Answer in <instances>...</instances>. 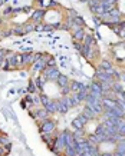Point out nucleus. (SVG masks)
I'll return each instance as SVG.
<instances>
[{"label":"nucleus","mask_w":125,"mask_h":156,"mask_svg":"<svg viewBox=\"0 0 125 156\" xmlns=\"http://www.w3.org/2000/svg\"><path fill=\"white\" fill-rule=\"evenodd\" d=\"M69 92H71V87L65 86V87H63V90H62V95H63V96H66V95H68Z\"/></svg>","instance_id":"nucleus-24"},{"label":"nucleus","mask_w":125,"mask_h":156,"mask_svg":"<svg viewBox=\"0 0 125 156\" xmlns=\"http://www.w3.org/2000/svg\"><path fill=\"white\" fill-rule=\"evenodd\" d=\"M29 92H30V93H35V92H36V85H35L33 80L29 83Z\"/></svg>","instance_id":"nucleus-22"},{"label":"nucleus","mask_w":125,"mask_h":156,"mask_svg":"<svg viewBox=\"0 0 125 156\" xmlns=\"http://www.w3.org/2000/svg\"><path fill=\"white\" fill-rule=\"evenodd\" d=\"M118 34H120L121 37H125V29H121L120 32H118Z\"/></svg>","instance_id":"nucleus-27"},{"label":"nucleus","mask_w":125,"mask_h":156,"mask_svg":"<svg viewBox=\"0 0 125 156\" xmlns=\"http://www.w3.org/2000/svg\"><path fill=\"white\" fill-rule=\"evenodd\" d=\"M23 30H25V33H26V32H30V30H33V26H30V24H29V26H26L25 29H23Z\"/></svg>","instance_id":"nucleus-26"},{"label":"nucleus","mask_w":125,"mask_h":156,"mask_svg":"<svg viewBox=\"0 0 125 156\" xmlns=\"http://www.w3.org/2000/svg\"><path fill=\"white\" fill-rule=\"evenodd\" d=\"M53 130H55V122L45 119L43 122H42V125H40V132L42 133H52Z\"/></svg>","instance_id":"nucleus-3"},{"label":"nucleus","mask_w":125,"mask_h":156,"mask_svg":"<svg viewBox=\"0 0 125 156\" xmlns=\"http://www.w3.org/2000/svg\"><path fill=\"white\" fill-rule=\"evenodd\" d=\"M33 116L36 119H40V120H45V119H48L49 116V112L46 110V109H39L36 112H33Z\"/></svg>","instance_id":"nucleus-9"},{"label":"nucleus","mask_w":125,"mask_h":156,"mask_svg":"<svg viewBox=\"0 0 125 156\" xmlns=\"http://www.w3.org/2000/svg\"><path fill=\"white\" fill-rule=\"evenodd\" d=\"M96 79H98L99 83H103V82L112 83V76L109 75L108 72H105V70H102V69L96 70Z\"/></svg>","instance_id":"nucleus-2"},{"label":"nucleus","mask_w":125,"mask_h":156,"mask_svg":"<svg viewBox=\"0 0 125 156\" xmlns=\"http://www.w3.org/2000/svg\"><path fill=\"white\" fill-rule=\"evenodd\" d=\"M75 24H76V27H79V26H82V24H83L82 17H75Z\"/></svg>","instance_id":"nucleus-23"},{"label":"nucleus","mask_w":125,"mask_h":156,"mask_svg":"<svg viewBox=\"0 0 125 156\" xmlns=\"http://www.w3.org/2000/svg\"><path fill=\"white\" fill-rule=\"evenodd\" d=\"M56 82H58V85H59V86L65 87V86H68V83H69V79H68L65 75H60V73H59V76H58Z\"/></svg>","instance_id":"nucleus-15"},{"label":"nucleus","mask_w":125,"mask_h":156,"mask_svg":"<svg viewBox=\"0 0 125 156\" xmlns=\"http://www.w3.org/2000/svg\"><path fill=\"white\" fill-rule=\"evenodd\" d=\"M117 129H118V133L125 136V122H121V123L117 126Z\"/></svg>","instance_id":"nucleus-19"},{"label":"nucleus","mask_w":125,"mask_h":156,"mask_svg":"<svg viewBox=\"0 0 125 156\" xmlns=\"http://www.w3.org/2000/svg\"><path fill=\"white\" fill-rule=\"evenodd\" d=\"M46 67V59L45 57H39L38 60H35V63H33V72H39V70H42Z\"/></svg>","instance_id":"nucleus-7"},{"label":"nucleus","mask_w":125,"mask_h":156,"mask_svg":"<svg viewBox=\"0 0 125 156\" xmlns=\"http://www.w3.org/2000/svg\"><path fill=\"white\" fill-rule=\"evenodd\" d=\"M102 2H103V3H108V5H114L117 0H102Z\"/></svg>","instance_id":"nucleus-28"},{"label":"nucleus","mask_w":125,"mask_h":156,"mask_svg":"<svg viewBox=\"0 0 125 156\" xmlns=\"http://www.w3.org/2000/svg\"><path fill=\"white\" fill-rule=\"evenodd\" d=\"M45 16V10H42V9H39V10H35L32 15V19L33 22H40V19Z\"/></svg>","instance_id":"nucleus-14"},{"label":"nucleus","mask_w":125,"mask_h":156,"mask_svg":"<svg viewBox=\"0 0 125 156\" xmlns=\"http://www.w3.org/2000/svg\"><path fill=\"white\" fill-rule=\"evenodd\" d=\"M83 118H86L88 120H91V119H93L95 116H96V113L93 112V109L92 108H89V106H85L83 108V110H82V113H81Z\"/></svg>","instance_id":"nucleus-8"},{"label":"nucleus","mask_w":125,"mask_h":156,"mask_svg":"<svg viewBox=\"0 0 125 156\" xmlns=\"http://www.w3.org/2000/svg\"><path fill=\"white\" fill-rule=\"evenodd\" d=\"M124 46H125V44H124Z\"/></svg>","instance_id":"nucleus-31"},{"label":"nucleus","mask_w":125,"mask_h":156,"mask_svg":"<svg viewBox=\"0 0 125 156\" xmlns=\"http://www.w3.org/2000/svg\"><path fill=\"white\" fill-rule=\"evenodd\" d=\"M0 142H2V143H9V140L6 139V138H0Z\"/></svg>","instance_id":"nucleus-29"},{"label":"nucleus","mask_w":125,"mask_h":156,"mask_svg":"<svg viewBox=\"0 0 125 156\" xmlns=\"http://www.w3.org/2000/svg\"><path fill=\"white\" fill-rule=\"evenodd\" d=\"M86 122H88V119L83 118L82 115H79L78 118H75L73 120H72V125H73V128H75V129H82V128L85 126Z\"/></svg>","instance_id":"nucleus-5"},{"label":"nucleus","mask_w":125,"mask_h":156,"mask_svg":"<svg viewBox=\"0 0 125 156\" xmlns=\"http://www.w3.org/2000/svg\"><path fill=\"white\" fill-rule=\"evenodd\" d=\"M82 136H83V132H82V129H76V130H75V133H72V138H73V140H75V142H78V140L83 139Z\"/></svg>","instance_id":"nucleus-16"},{"label":"nucleus","mask_w":125,"mask_h":156,"mask_svg":"<svg viewBox=\"0 0 125 156\" xmlns=\"http://www.w3.org/2000/svg\"><path fill=\"white\" fill-rule=\"evenodd\" d=\"M115 153H121V155H125V138L117 142V149H115Z\"/></svg>","instance_id":"nucleus-11"},{"label":"nucleus","mask_w":125,"mask_h":156,"mask_svg":"<svg viewBox=\"0 0 125 156\" xmlns=\"http://www.w3.org/2000/svg\"><path fill=\"white\" fill-rule=\"evenodd\" d=\"M65 153L68 156H78V153H76L73 146H65Z\"/></svg>","instance_id":"nucleus-17"},{"label":"nucleus","mask_w":125,"mask_h":156,"mask_svg":"<svg viewBox=\"0 0 125 156\" xmlns=\"http://www.w3.org/2000/svg\"><path fill=\"white\" fill-rule=\"evenodd\" d=\"M112 89H114V92L118 95V96L122 93V87H121L120 83H112Z\"/></svg>","instance_id":"nucleus-18"},{"label":"nucleus","mask_w":125,"mask_h":156,"mask_svg":"<svg viewBox=\"0 0 125 156\" xmlns=\"http://www.w3.org/2000/svg\"><path fill=\"white\" fill-rule=\"evenodd\" d=\"M101 69H102V70L111 69V63H109V62H106V60H103L102 63H101Z\"/></svg>","instance_id":"nucleus-20"},{"label":"nucleus","mask_w":125,"mask_h":156,"mask_svg":"<svg viewBox=\"0 0 125 156\" xmlns=\"http://www.w3.org/2000/svg\"><path fill=\"white\" fill-rule=\"evenodd\" d=\"M68 110H69V106L66 103V97H62L60 100H56V112L66 113Z\"/></svg>","instance_id":"nucleus-4"},{"label":"nucleus","mask_w":125,"mask_h":156,"mask_svg":"<svg viewBox=\"0 0 125 156\" xmlns=\"http://www.w3.org/2000/svg\"><path fill=\"white\" fill-rule=\"evenodd\" d=\"M89 92H92V93H99V95H102L101 83H99V82H93L92 85L89 86Z\"/></svg>","instance_id":"nucleus-13"},{"label":"nucleus","mask_w":125,"mask_h":156,"mask_svg":"<svg viewBox=\"0 0 125 156\" xmlns=\"http://www.w3.org/2000/svg\"><path fill=\"white\" fill-rule=\"evenodd\" d=\"M65 146H66V143H65V135H63V132H62L60 135H58V138H56V140H55V148H58V151H56V152L65 149Z\"/></svg>","instance_id":"nucleus-6"},{"label":"nucleus","mask_w":125,"mask_h":156,"mask_svg":"<svg viewBox=\"0 0 125 156\" xmlns=\"http://www.w3.org/2000/svg\"><path fill=\"white\" fill-rule=\"evenodd\" d=\"M83 87H85V85H82V83H79V82H72L71 83V92L72 93H78V92H81Z\"/></svg>","instance_id":"nucleus-12"},{"label":"nucleus","mask_w":125,"mask_h":156,"mask_svg":"<svg viewBox=\"0 0 125 156\" xmlns=\"http://www.w3.org/2000/svg\"><path fill=\"white\" fill-rule=\"evenodd\" d=\"M3 155H5V149L0 146V156H3Z\"/></svg>","instance_id":"nucleus-30"},{"label":"nucleus","mask_w":125,"mask_h":156,"mask_svg":"<svg viewBox=\"0 0 125 156\" xmlns=\"http://www.w3.org/2000/svg\"><path fill=\"white\" fill-rule=\"evenodd\" d=\"M43 80H45L43 77H38V79L35 80V82H36V85H38L39 89H42V87H43Z\"/></svg>","instance_id":"nucleus-21"},{"label":"nucleus","mask_w":125,"mask_h":156,"mask_svg":"<svg viewBox=\"0 0 125 156\" xmlns=\"http://www.w3.org/2000/svg\"><path fill=\"white\" fill-rule=\"evenodd\" d=\"M83 37H85V32H83V29H82V27H76L75 33H73V39H75L76 42H82Z\"/></svg>","instance_id":"nucleus-10"},{"label":"nucleus","mask_w":125,"mask_h":156,"mask_svg":"<svg viewBox=\"0 0 125 156\" xmlns=\"http://www.w3.org/2000/svg\"><path fill=\"white\" fill-rule=\"evenodd\" d=\"M58 76H59V72L56 67H48V69L43 72V79L45 80H56L58 79Z\"/></svg>","instance_id":"nucleus-1"},{"label":"nucleus","mask_w":125,"mask_h":156,"mask_svg":"<svg viewBox=\"0 0 125 156\" xmlns=\"http://www.w3.org/2000/svg\"><path fill=\"white\" fill-rule=\"evenodd\" d=\"M3 59H5V50H0V66L3 63Z\"/></svg>","instance_id":"nucleus-25"}]
</instances>
